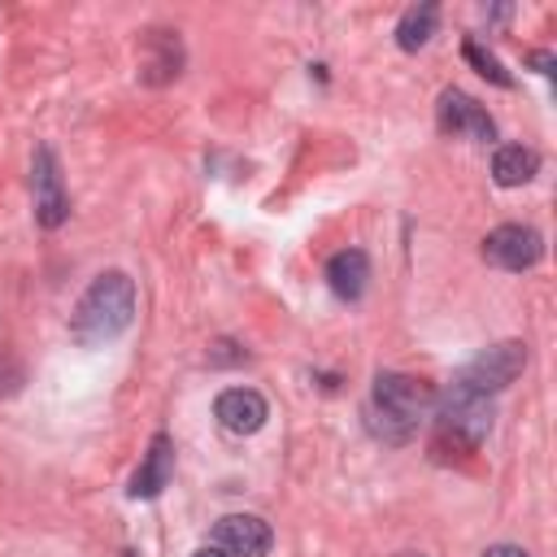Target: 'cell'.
<instances>
[{
    "instance_id": "ac0fdd59",
    "label": "cell",
    "mask_w": 557,
    "mask_h": 557,
    "mask_svg": "<svg viewBox=\"0 0 557 557\" xmlns=\"http://www.w3.org/2000/svg\"><path fill=\"white\" fill-rule=\"evenodd\" d=\"M509 13H513L509 4H496V9H487V17H492V22H509Z\"/></svg>"
},
{
    "instance_id": "7a4b0ae2",
    "label": "cell",
    "mask_w": 557,
    "mask_h": 557,
    "mask_svg": "<svg viewBox=\"0 0 557 557\" xmlns=\"http://www.w3.org/2000/svg\"><path fill=\"white\" fill-rule=\"evenodd\" d=\"M131 322H135V278L122 270H100L70 313V335L83 348H100L126 335Z\"/></svg>"
},
{
    "instance_id": "4fadbf2b",
    "label": "cell",
    "mask_w": 557,
    "mask_h": 557,
    "mask_svg": "<svg viewBox=\"0 0 557 557\" xmlns=\"http://www.w3.org/2000/svg\"><path fill=\"white\" fill-rule=\"evenodd\" d=\"M540 174V152L531 144H500L492 152V178L500 187H522Z\"/></svg>"
},
{
    "instance_id": "6da1fadb",
    "label": "cell",
    "mask_w": 557,
    "mask_h": 557,
    "mask_svg": "<svg viewBox=\"0 0 557 557\" xmlns=\"http://www.w3.org/2000/svg\"><path fill=\"white\" fill-rule=\"evenodd\" d=\"M435 409V387L426 379L400 374V370H379L366 405V426L383 444H409L418 426Z\"/></svg>"
},
{
    "instance_id": "8fae6325",
    "label": "cell",
    "mask_w": 557,
    "mask_h": 557,
    "mask_svg": "<svg viewBox=\"0 0 557 557\" xmlns=\"http://www.w3.org/2000/svg\"><path fill=\"white\" fill-rule=\"evenodd\" d=\"M183 70V44L178 30H144V52H139V78L144 83H170Z\"/></svg>"
},
{
    "instance_id": "277c9868",
    "label": "cell",
    "mask_w": 557,
    "mask_h": 557,
    "mask_svg": "<svg viewBox=\"0 0 557 557\" xmlns=\"http://www.w3.org/2000/svg\"><path fill=\"white\" fill-rule=\"evenodd\" d=\"M522 370H527V344L522 339H500V344H487L483 352H474L453 379L466 383V387H474V392H483V396H496Z\"/></svg>"
},
{
    "instance_id": "9c48e42d",
    "label": "cell",
    "mask_w": 557,
    "mask_h": 557,
    "mask_svg": "<svg viewBox=\"0 0 557 557\" xmlns=\"http://www.w3.org/2000/svg\"><path fill=\"white\" fill-rule=\"evenodd\" d=\"M170 479H174V440L165 431H157L148 440V453L139 457V470L131 474L126 496L131 500H157L170 487Z\"/></svg>"
},
{
    "instance_id": "d6986e66",
    "label": "cell",
    "mask_w": 557,
    "mask_h": 557,
    "mask_svg": "<svg viewBox=\"0 0 557 557\" xmlns=\"http://www.w3.org/2000/svg\"><path fill=\"white\" fill-rule=\"evenodd\" d=\"M191 557H226V553H222V548H218V544H205V548H196V553H191Z\"/></svg>"
},
{
    "instance_id": "3957f363",
    "label": "cell",
    "mask_w": 557,
    "mask_h": 557,
    "mask_svg": "<svg viewBox=\"0 0 557 557\" xmlns=\"http://www.w3.org/2000/svg\"><path fill=\"white\" fill-rule=\"evenodd\" d=\"M431 413L440 418V426L453 440H461L466 448H479L487 440V431H492L496 405H492V396H483V392H474V387L453 379L444 392H435V409Z\"/></svg>"
},
{
    "instance_id": "5b68a950",
    "label": "cell",
    "mask_w": 557,
    "mask_h": 557,
    "mask_svg": "<svg viewBox=\"0 0 557 557\" xmlns=\"http://www.w3.org/2000/svg\"><path fill=\"white\" fill-rule=\"evenodd\" d=\"M30 196H35V222L44 231H57L70 218V191L61 178V161L48 144H39L30 157Z\"/></svg>"
},
{
    "instance_id": "ffe728a7",
    "label": "cell",
    "mask_w": 557,
    "mask_h": 557,
    "mask_svg": "<svg viewBox=\"0 0 557 557\" xmlns=\"http://www.w3.org/2000/svg\"><path fill=\"white\" fill-rule=\"evenodd\" d=\"M396 557H426V553H396Z\"/></svg>"
},
{
    "instance_id": "5bb4252c",
    "label": "cell",
    "mask_w": 557,
    "mask_h": 557,
    "mask_svg": "<svg viewBox=\"0 0 557 557\" xmlns=\"http://www.w3.org/2000/svg\"><path fill=\"white\" fill-rule=\"evenodd\" d=\"M435 26H440V4H431V0L409 4V9L400 13V22H396V48H405V52L426 48L431 35H435Z\"/></svg>"
},
{
    "instance_id": "9a60e30c",
    "label": "cell",
    "mask_w": 557,
    "mask_h": 557,
    "mask_svg": "<svg viewBox=\"0 0 557 557\" xmlns=\"http://www.w3.org/2000/svg\"><path fill=\"white\" fill-rule=\"evenodd\" d=\"M461 57H466V61L474 65V74H483L487 83H496V87H513V74L505 70V61H500L496 52H487L479 39H466V44H461Z\"/></svg>"
},
{
    "instance_id": "7c38bea8",
    "label": "cell",
    "mask_w": 557,
    "mask_h": 557,
    "mask_svg": "<svg viewBox=\"0 0 557 557\" xmlns=\"http://www.w3.org/2000/svg\"><path fill=\"white\" fill-rule=\"evenodd\" d=\"M326 287L339 296V300H361L366 296V287H370V257H366V248H339V252H331V261H326Z\"/></svg>"
},
{
    "instance_id": "ba28073f",
    "label": "cell",
    "mask_w": 557,
    "mask_h": 557,
    "mask_svg": "<svg viewBox=\"0 0 557 557\" xmlns=\"http://www.w3.org/2000/svg\"><path fill=\"white\" fill-rule=\"evenodd\" d=\"M213 544L226 553V557H265L270 544H274V531L265 518L257 513H226L218 518L213 527Z\"/></svg>"
},
{
    "instance_id": "52a82bcc",
    "label": "cell",
    "mask_w": 557,
    "mask_h": 557,
    "mask_svg": "<svg viewBox=\"0 0 557 557\" xmlns=\"http://www.w3.org/2000/svg\"><path fill=\"white\" fill-rule=\"evenodd\" d=\"M435 122H440V131L453 135V139H474V144H492V139H496L492 113H487L474 96H466L461 87H444V91H440V100H435Z\"/></svg>"
},
{
    "instance_id": "e0dca14e",
    "label": "cell",
    "mask_w": 557,
    "mask_h": 557,
    "mask_svg": "<svg viewBox=\"0 0 557 557\" xmlns=\"http://www.w3.org/2000/svg\"><path fill=\"white\" fill-rule=\"evenodd\" d=\"M527 61H531V65H535V70H540V74H553V65H557V61H553V52H548V48H540V52H531V57H527Z\"/></svg>"
},
{
    "instance_id": "30bf717a",
    "label": "cell",
    "mask_w": 557,
    "mask_h": 557,
    "mask_svg": "<svg viewBox=\"0 0 557 557\" xmlns=\"http://www.w3.org/2000/svg\"><path fill=\"white\" fill-rule=\"evenodd\" d=\"M213 418L231 431V435H257L270 418V405L257 387H226L218 400H213Z\"/></svg>"
},
{
    "instance_id": "2e32d148",
    "label": "cell",
    "mask_w": 557,
    "mask_h": 557,
    "mask_svg": "<svg viewBox=\"0 0 557 557\" xmlns=\"http://www.w3.org/2000/svg\"><path fill=\"white\" fill-rule=\"evenodd\" d=\"M483 557H531V553L518 544H492V548H483Z\"/></svg>"
},
{
    "instance_id": "8992f818",
    "label": "cell",
    "mask_w": 557,
    "mask_h": 557,
    "mask_svg": "<svg viewBox=\"0 0 557 557\" xmlns=\"http://www.w3.org/2000/svg\"><path fill=\"white\" fill-rule=\"evenodd\" d=\"M540 257H544V235L535 226H522V222H505V226L487 231V239H483V261L505 270V274H522Z\"/></svg>"
}]
</instances>
